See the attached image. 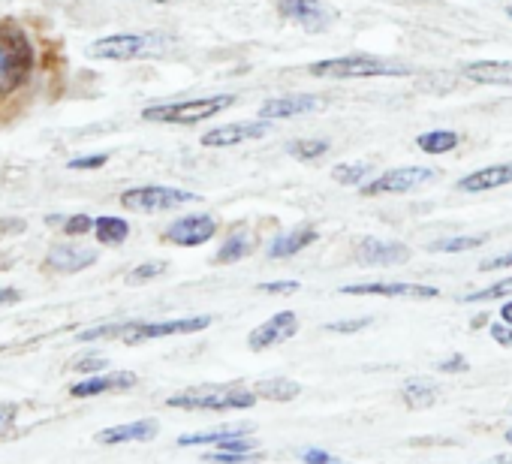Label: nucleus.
Listing matches in <instances>:
<instances>
[{
  "label": "nucleus",
  "mask_w": 512,
  "mask_h": 464,
  "mask_svg": "<svg viewBox=\"0 0 512 464\" xmlns=\"http://www.w3.org/2000/svg\"><path fill=\"white\" fill-rule=\"evenodd\" d=\"M488 332H491L494 344H500V347H512V326H509V323H494Z\"/></svg>",
  "instance_id": "39"
},
{
  "label": "nucleus",
  "mask_w": 512,
  "mask_h": 464,
  "mask_svg": "<svg viewBox=\"0 0 512 464\" xmlns=\"http://www.w3.org/2000/svg\"><path fill=\"white\" fill-rule=\"evenodd\" d=\"M506 16H509V19H512V7H509V10H506Z\"/></svg>",
  "instance_id": "48"
},
{
  "label": "nucleus",
  "mask_w": 512,
  "mask_h": 464,
  "mask_svg": "<svg viewBox=\"0 0 512 464\" xmlns=\"http://www.w3.org/2000/svg\"><path fill=\"white\" fill-rule=\"evenodd\" d=\"M211 326V317H187V320H163V323H115V326H97L82 332V341H100V338H121L127 344L169 338V335H190Z\"/></svg>",
  "instance_id": "1"
},
{
  "label": "nucleus",
  "mask_w": 512,
  "mask_h": 464,
  "mask_svg": "<svg viewBox=\"0 0 512 464\" xmlns=\"http://www.w3.org/2000/svg\"><path fill=\"white\" fill-rule=\"evenodd\" d=\"M437 395H440V389H437V383L428 380V377H413V380H407V383L401 386V398H404V404L413 407V410H428V407H434Z\"/></svg>",
  "instance_id": "22"
},
{
  "label": "nucleus",
  "mask_w": 512,
  "mask_h": 464,
  "mask_svg": "<svg viewBox=\"0 0 512 464\" xmlns=\"http://www.w3.org/2000/svg\"><path fill=\"white\" fill-rule=\"evenodd\" d=\"M317 226H311V223H305V226H296V229H290V232H281V236L269 245V257L272 260H287V257H296V254H302L305 248H311L314 242H317Z\"/></svg>",
  "instance_id": "17"
},
{
  "label": "nucleus",
  "mask_w": 512,
  "mask_h": 464,
  "mask_svg": "<svg viewBox=\"0 0 512 464\" xmlns=\"http://www.w3.org/2000/svg\"><path fill=\"white\" fill-rule=\"evenodd\" d=\"M485 245V236H452V239H437L428 245L434 254H461V251H476Z\"/></svg>",
  "instance_id": "28"
},
{
  "label": "nucleus",
  "mask_w": 512,
  "mask_h": 464,
  "mask_svg": "<svg viewBox=\"0 0 512 464\" xmlns=\"http://www.w3.org/2000/svg\"><path fill=\"white\" fill-rule=\"evenodd\" d=\"M169 407H181V410H247L256 404V392L247 389H232V386H202V389H190L181 395H172L166 401Z\"/></svg>",
  "instance_id": "5"
},
{
  "label": "nucleus",
  "mask_w": 512,
  "mask_h": 464,
  "mask_svg": "<svg viewBox=\"0 0 512 464\" xmlns=\"http://www.w3.org/2000/svg\"><path fill=\"white\" fill-rule=\"evenodd\" d=\"M329 148H332L329 139H293V142H287V151H290L296 160H305V163L323 157Z\"/></svg>",
  "instance_id": "29"
},
{
  "label": "nucleus",
  "mask_w": 512,
  "mask_h": 464,
  "mask_svg": "<svg viewBox=\"0 0 512 464\" xmlns=\"http://www.w3.org/2000/svg\"><path fill=\"white\" fill-rule=\"evenodd\" d=\"M500 317H503V323H509V326H512V299L500 308Z\"/></svg>",
  "instance_id": "45"
},
{
  "label": "nucleus",
  "mask_w": 512,
  "mask_h": 464,
  "mask_svg": "<svg viewBox=\"0 0 512 464\" xmlns=\"http://www.w3.org/2000/svg\"><path fill=\"white\" fill-rule=\"evenodd\" d=\"M166 269H169V266H166V263H160V260H154V263H142V266H136V269L127 275V281H130V284H145V281L160 278Z\"/></svg>",
  "instance_id": "32"
},
{
  "label": "nucleus",
  "mask_w": 512,
  "mask_h": 464,
  "mask_svg": "<svg viewBox=\"0 0 512 464\" xmlns=\"http://www.w3.org/2000/svg\"><path fill=\"white\" fill-rule=\"evenodd\" d=\"M461 76L476 85L512 88V61H473L461 67Z\"/></svg>",
  "instance_id": "18"
},
{
  "label": "nucleus",
  "mask_w": 512,
  "mask_h": 464,
  "mask_svg": "<svg viewBox=\"0 0 512 464\" xmlns=\"http://www.w3.org/2000/svg\"><path fill=\"white\" fill-rule=\"evenodd\" d=\"M16 299H19L16 290H0V305H10V302H16Z\"/></svg>",
  "instance_id": "44"
},
{
  "label": "nucleus",
  "mask_w": 512,
  "mask_h": 464,
  "mask_svg": "<svg viewBox=\"0 0 512 464\" xmlns=\"http://www.w3.org/2000/svg\"><path fill=\"white\" fill-rule=\"evenodd\" d=\"M482 464H512V455H494V458H488Z\"/></svg>",
  "instance_id": "46"
},
{
  "label": "nucleus",
  "mask_w": 512,
  "mask_h": 464,
  "mask_svg": "<svg viewBox=\"0 0 512 464\" xmlns=\"http://www.w3.org/2000/svg\"><path fill=\"white\" fill-rule=\"evenodd\" d=\"M278 10L284 19L296 22L308 34H323L335 25V13L323 0H278Z\"/></svg>",
  "instance_id": "8"
},
{
  "label": "nucleus",
  "mask_w": 512,
  "mask_h": 464,
  "mask_svg": "<svg viewBox=\"0 0 512 464\" xmlns=\"http://www.w3.org/2000/svg\"><path fill=\"white\" fill-rule=\"evenodd\" d=\"M371 326V317H356V320H338V323H329L326 332H338V335H353V332H362Z\"/></svg>",
  "instance_id": "35"
},
{
  "label": "nucleus",
  "mask_w": 512,
  "mask_h": 464,
  "mask_svg": "<svg viewBox=\"0 0 512 464\" xmlns=\"http://www.w3.org/2000/svg\"><path fill=\"white\" fill-rule=\"evenodd\" d=\"M130 386H136V374L115 371V374H100V377H88V380L76 383L73 395L76 398H91V395H100V392H115V389H130Z\"/></svg>",
  "instance_id": "20"
},
{
  "label": "nucleus",
  "mask_w": 512,
  "mask_h": 464,
  "mask_svg": "<svg viewBox=\"0 0 512 464\" xmlns=\"http://www.w3.org/2000/svg\"><path fill=\"white\" fill-rule=\"evenodd\" d=\"M256 290H260V293H269V296H287V293H299L302 284H299V281H269V284H260Z\"/></svg>",
  "instance_id": "36"
},
{
  "label": "nucleus",
  "mask_w": 512,
  "mask_h": 464,
  "mask_svg": "<svg viewBox=\"0 0 512 464\" xmlns=\"http://www.w3.org/2000/svg\"><path fill=\"white\" fill-rule=\"evenodd\" d=\"M94 232H97V239H100L103 245H121V242H127V236H130V226H127V220H121V217H97Z\"/></svg>",
  "instance_id": "27"
},
{
  "label": "nucleus",
  "mask_w": 512,
  "mask_h": 464,
  "mask_svg": "<svg viewBox=\"0 0 512 464\" xmlns=\"http://www.w3.org/2000/svg\"><path fill=\"white\" fill-rule=\"evenodd\" d=\"M302 461H305V464H350V461L335 458V455L326 452V449H305V452H302Z\"/></svg>",
  "instance_id": "37"
},
{
  "label": "nucleus",
  "mask_w": 512,
  "mask_h": 464,
  "mask_svg": "<svg viewBox=\"0 0 512 464\" xmlns=\"http://www.w3.org/2000/svg\"><path fill=\"white\" fill-rule=\"evenodd\" d=\"M506 443H512V428L506 431Z\"/></svg>",
  "instance_id": "47"
},
{
  "label": "nucleus",
  "mask_w": 512,
  "mask_h": 464,
  "mask_svg": "<svg viewBox=\"0 0 512 464\" xmlns=\"http://www.w3.org/2000/svg\"><path fill=\"white\" fill-rule=\"evenodd\" d=\"M272 133V121L260 118V121H235V124H220L214 130H208L199 142L205 148H232L241 145L247 139H263Z\"/></svg>",
  "instance_id": "11"
},
{
  "label": "nucleus",
  "mask_w": 512,
  "mask_h": 464,
  "mask_svg": "<svg viewBox=\"0 0 512 464\" xmlns=\"http://www.w3.org/2000/svg\"><path fill=\"white\" fill-rule=\"evenodd\" d=\"M437 368L446 371V374H458V371H467V359H464L461 353H455V356H449L446 362H440Z\"/></svg>",
  "instance_id": "40"
},
{
  "label": "nucleus",
  "mask_w": 512,
  "mask_h": 464,
  "mask_svg": "<svg viewBox=\"0 0 512 464\" xmlns=\"http://www.w3.org/2000/svg\"><path fill=\"white\" fill-rule=\"evenodd\" d=\"M49 269L55 272H64V275H73V272H82L88 266L97 263V251L91 248H79V245H55L49 251Z\"/></svg>",
  "instance_id": "19"
},
{
  "label": "nucleus",
  "mask_w": 512,
  "mask_h": 464,
  "mask_svg": "<svg viewBox=\"0 0 512 464\" xmlns=\"http://www.w3.org/2000/svg\"><path fill=\"white\" fill-rule=\"evenodd\" d=\"M253 392L260 398H269V401H293V398H299L302 386L296 380H287V377H272V380L256 383Z\"/></svg>",
  "instance_id": "25"
},
{
  "label": "nucleus",
  "mask_w": 512,
  "mask_h": 464,
  "mask_svg": "<svg viewBox=\"0 0 512 464\" xmlns=\"http://www.w3.org/2000/svg\"><path fill=\"white\" fill-rule=\"evenodd\" d=\"M94 223L97 220H91L88 214H73V217L64 220V232H67V236H88V232L94 229Z\"/></svg>",
  "instance_id": "34"
},
{
  "label": "nucleus",
  "mask_w": 512,
  "mask_h": 464,
  "mask_svg": "<svg viewBox=\"0 0 512 464\" xmlns=\"http://www.w3.org/2000/svg\"><path fill=\"white\" fill-rule=\"evenodd\" d=\"M437 172L428 169V166H398V169H389L383 172L380 178L362 184V196H386V193H410L428 181H434Z\"/></svg>",
  "instance_id": "7"
},
{
  "label": "nucleus",
  "mask_w": 512,
  "mask_h": 464,
  "mask_svg": "<svg viewBox=\"0 0 512 464\" xmlns=\"http://www.w3.org/2000/svg\"><path fill=\"white\" fill-rule=\"evenodd\" d=\"M247 254H250V239H247V232H244V229H235L232 236L220 245V251H217V257H214V263H220V266H232V263L244 260Z\"/></svg>",
  "instance_id": "26"
},
{
  "label": "nucleus",
  "mask_w": 512,
  "mask_h": 464,
  "mask_svg": "<svg viewBox=\"0 0 512 464\" xmlns=\"http://www.w3.org/2000/svg\"><path fill=\"white\" fill-rule=\"evenodd\" d=\"M308 73L317 79H377V76H410L413 70L371 55H344V58L314 61Z\"/></svg>",
  "instance_id": "2"
},
{
  "label": "nucleus",
  "mask_w": 512,
  "mask_h": 464,
  "mask_svg": "<svg viewBox=\"0 0 512 464\" xmlns=\"http://www.w3.org/2000/svg\"><path fill=\"white\" fill-rule=\"evenodd\" d=\"M410 260V248L401 242H386V239H362L356 245V263L371 266V269H386V266H404Z\"/></svg>",
  "instance_id": "13"
},
{
  "label": "nucleus",
  "mask_w": 512,
  "mask_h": 464,
  "mask_svg": "<svg viewBox=\"0 0 512 464\" xmlns=\"http://www.w3.org/2000/svg\"><path fill=\"white\" fill-rule=\"evenodd\" d=\"M253 431V425H223V428H211V431H196V434H181L178 446H196V443H220L229 437H247Z\"/></svg>",
  "instance_id": "24"
},
{
  "label": "nucleus",
  "mask_w": 512,
  "mask_h": 464,
  "mask_svg": "<svg viewBox=\"0 0 512 464\" xmlns=\"http://www.w3.org/2000/svg\"><path fill=\"white\" fill-rule=\"evenodd\" d=\"M323 106H326V100H320L314 94H284V97L266 100L263 109H260V118H266V121H284V118H296V115L317 112Z\"/></svg>",
  "instance_id": "15"
},
{
  "label": "nucleus",
  "mask_w": 512,
  "mask_h": 464,
  "mask_svg": "<svg viewBox=\"0 0 512 464\" xmlns=\"http://www.w3.org/2000/svg\"><path fill=\"white\" fill-rule=\"evenodd\" d=\"M160 4H166V0H160Z\"/></svg>",
  "instance_id": "49"
},
{
  "label": "nucleus",
  "mask_w": 512,
  "mask_h": 464,
  "mask_svg": "<svg viewBox=\"0 0 512 464\" xmlns=\"http://www.w3.org/2000/svg\"><path fill=\"white\" fill-rule=\"evenodd\" d=\"M34 52L16 25H0V94H10L31 76Z\"/></svg>",
  "instance_id": "3"
},
{
  "label": "nucleus",
  "mask_w": 512,
  "mask_h": 464,
  "mask_svg": "<svg viewBox=\"0 0 512 464\" xmlns=\"http://www.w3.org/2000/svg\"><path fill=\"white\" fill-rule=\"evenodd\" d=\"M16 419V407L13 404H0V434H4Z\"/></svg>",
  "instance_id": "42"
},
{
  "label": "nucleus",
  "mask_w": 512,
  "mask_h": 464,
  "mask_svg": "<svg viewBox=\"0 0 512 464\" xmlns=\"http://www.w3.org/2000/svg\"><path fill=\"white\" fill-rule=\"evenodd\" d=\"M154 37H142V34H112L103 37L97 43H91L88 55L91 58H103V61H133L151 52Z\"/></svg>",
  "instance_id": "9"
},
{
  "label": "nucleus",
  "mask_w": 512,
  "mask_h": 464,
  "mask_svg": "<svg viewBox=\"0 0 512 464\" xmlns=\"http://www.w3.org/2000/svg\"><path fill=\"white\" fill-rule=\"evenodd\" d=\"M503 296H512V275L485 287V290H476V293H467L464 302H491V299H503Z\"/></svg>",
  "instance_id": "31"
},
{
  "label": "nucleus",
  "mask_w": 512,
  "mask_h": 464,
  "mask_svg": "<svg viewBox=\"0 0 512 464\" xmlns=\"http://www.w3.org/2000/svg\"><path fill=\"white\" fill-rule=\"evenodd\" d=\"M157 422L154 419H139V422H127V425H115L97 434L100 443L112 446V443H133V440H151L157 437Z\"/></svg>",
  "instance_id": "21"
},
{
  "label": "nucleus",
  "mask_w": 512,
  "mask_h": 464,
  "mask_svg": "<svg viewBox=\"0 0 512 464\" xmlns=\"http://www.w3.org/2000/svg\"><path fill=\"white\" fill-rule=\"evenodd\" d=\"M512 184V163H494V166H482L470 175H464L458 181V190L464 193H485V190H497Z\"/></svg>",
  "instance_id": "16"
},
{
  "label": "nucleus",
  "mask_w": 512,
  "mask_h": 464,
  "mask_svg": "<svg viewBox=\"0 0 512 464\" xmlns=\"http://www.w3.org/2000/svg\"><path fill=\"white\" fill-rule=\"evenodd\" d=\"M296 332H299V317L293 311H278L275 317H269L263 326H256L250 332L247 347L253 353H260V350H269V347H278V344L290 341Z\"/></svg>",
  "instance_id": "12"
},
{
  "label": "nucleus",
  "mask_w": 512,
  "mask_h": 464,
  "mask_svg": "<svg viewBox=\"0 0 512 464\" xmlns=\"http://www.w3.org/2000/svg\"><path fill=\"white\" fill-rule=\"evenodd\" d=\"M260 458H263V452H223V449L208 455V461H217V464H247V461H260Z\"/></svg>",
  "instance_id": "33"
},
{
  "label": "nucleus",
  "mask_w": 512,
  "mask_h": 464,
  "mask_svg": "<svg viewBox=\"0 0 512 464\" xmlns=\"http://www.w3.org/2000/svg\"><path fill=\"white\" fill-rule=\"evenodd\" d=\"M76 368L85 371V374H94V371H103V368H106V359H82Z\"/></svg>",
  "instance_id": "43"
},
{
  "label": "nucleus",
  "mask_w": 512,
  "mask_h": 464,
  "mask_svg": "<svg viewBox=\"0 0 512 464\" xmlns=\"http://www.w3.org/2000/svg\"><path fill=\"white\" fill-rule=\"evenodd\" d=\"M347 296H386V299H437L440 290L431 284H404V281H377V284H350Z\"/></svg>",
  "instance_id": "14"
},
{
  "label": "nucleus",
  "mask_w": 512,
  "mask_h": 464,
  "mask_svg": "<svg viewBox=\"0 0 512 464\" xmlns=\"http://www.w3.org/2000/svg\"><path fill=\"white\" fill-rule=\"evenodd\" d=\"M109 154H91V157H79V160H70V169H100L106 166Z\"/></svg>",
  "instance_id": "38"
},
{
  "label": "nucleus",
  "mask_w": 512,
  "mask_h": 464,
  "mask_svg": "<svg viewBox=\"0 0 512 464\" xmlns=\"http://www.w3.org/2000/svg\"><path fill=\"white\" fill-rule=\"evenodd\" d=\"M458 142H461V136H458L455 130H428V133L416 136V148H419L422 154H431V157L455 151Z\"/></svg>",
  "instance_id": "23"
},
{
  "label": "nucleus",
  "mask_w": 512,
  "mask_h": 464,
  "mask_svg": "<svg viewBox=\"0 0 512 464\" xmlns=\"http://www.w3.org/2000/svg\"><path fill=\"white\" fill-rule=\"evenodd\" d=\"M512 266V254H503V257H494V260H482L479 269L482 272H494V269H509Z\"/></svg>",
  "instance_id": "41"
},
{
  "label": "nucleus",
  "mask_w": 512,
  "mask_h": 464,
  "mask_svg": "<svg viewBox=\"0 0 512 464\" xmlns=\"http://www.w3.org/2000/svg\"><path fill=\"white\" fill-rule=\"evenodd\" d=\"M187 202H199V193L166 187V184H148V187H133L121 193V205L130 211H169Z\"/></svg>",
  "instance_id": "6"
},
{
  "label": "nucleus",
  "mask_w": 512,
  "mask_h": 464,
  "mask_svg": "<svg viewBox=\"0 0 512 464\" xmlns=\"http://www.w3.org/2000/svg\"><path fill=\"white\" fill-rule=\"evenodd\" d=\"M368 175H371V163H362V160H356V163H338L332 169V178L338 184H362Z\"/></svg>",
  "instance_id": "30"
},
{
  "label": "nucleus",
  "mask_w": 512,
  "mask_h": 464,
  "mask_svg": "<svg viewBox=\"0 0 512 464\" xmlns=\"http://www.w3.org/2000/svg\"><path fill=\"white\" fill-rule=\"evenodd\" d=\"M235 103V94H211V97H199V100H178V103H160V106H148L142 112L145 121H157V124H199L214 118L217 112H226Z\"/></svg>",
  "instance_id": "4"
},
{
  "label": "nucleus",
  "mask_w": 512,
  "mask_h": 464,
  "mask_svg": "<svg viewBox=\"0 0 512 464\" xmlns=\"http://www.w3.org/2000/svg\"><path fill=\"white\" fill-rule=\"evenodd\" d=\"M217 236V220L211 214H187L166 229V242L178 248H199Z\"/></svg>",
  "instance_id": "10"
}]
</instances>
